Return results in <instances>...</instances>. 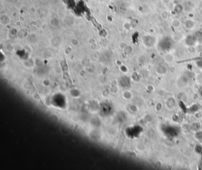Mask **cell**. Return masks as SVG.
<instances>
[{
  "mask_svg": "<svg viewBox=\"0 0 202 170\" xmlns=\"http://www.w3.org/2000/svg\"><path fill=\"white\" fill-rule=\"evenodd\" d=\"M161 17L163 20H167L169 17V12L168 10H163L161 13Z\"/></svg>",
  "mask_w": 202,
  "mask_h": 170,
  "instance_id": "3957f363",
  "label": "cell"
},
{
  "mask_svg": "<svg viewBox=\"0 0 202 170\" xmlns=\"http://www.w3.org/2000/svg\"><path fill=\"white\" fill-rule=\"evenodd\" d=\"M182 25L181 21L178 19H174L171 20V25L174 28H178L180 27Z\"/></svg>",
  "mask_w": 202,
  "mask_h": 170,
  "instance_id": "7a4b0ae2",
  "label": "cell"
},
{
  "mask_svg": "<svg viewBox=\"0 0 202 170\" xmlns=\"http://www.w3.org/2000/svg\"><path fill=\"white\" fill-rule=\"evenodd\" d=\"M196 25V23L192 19H187L184 22V26L185 28L188 29H191L195 27Z\"/></svg>",
  "mask_w": 202,
  "mask_h": 170,
  "instance_id": "6da1fadb",
  "label": "cell"
},
{
  "mask_svg": "<svg viewBox=\"0 0 202 170\" xmlns=\"http://www.w3.org/2000/svg\"><path fill=\"white\" fill-rule=\"evenodd\" d=\"M161 2L164 5H167L171 3V0H161Z\"/></svg>",
  "mask_w": 202,
  "mask_h": 170,
  "instance_id": "277c9868",
  "label": "cell"
}]
</instances>
